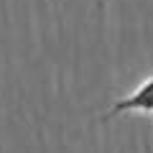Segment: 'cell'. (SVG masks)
<instances>
[{
    "label": "cell",
    "instance_id": "1",
    "mask_svg": "<svg viewBox=\"0 0 153 153\" xmlns=\"http://www.w3.org/2000/svg\"><path fill=\"white\" fill-rule=\"evenodd\" d=\"M123 112H146V115H153V76H148L143 84H138L128 97L117 100V102L105 112V117H115V115H123Z\"/></svg>",
    "mask_w": 153,
    "mask_h": 153
}]
</instances>
